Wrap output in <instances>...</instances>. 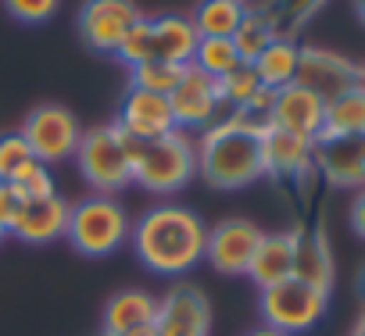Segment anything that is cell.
I'll return each mask as SVG.
<instances>
[{
  "label": "cell",
  "instance_id": "9",
  "mask_svg": "<svg viewBox=\"0 0 365 336\" xmlns=\"http://www.w3.org/2000/svg\"><path fill=\"white\" fill-rule=\"evenodd\" d=\"M140 8L133 0H83L79 8V36L97 54H118L125 33L140 22Z\"/></svg>",
  "mask_w": 365,
  "mask_h": 336
},
{
  "label": "cell",
  "instance_id": "21",
  "mask_svg": "<svg viewBox=\"0 0 365 336\" xmlns=\"http://www.w3.org/2000/svg\"><path fill=\"white\" fill-rule=\"evenodd\" d=\"M154 29V58L158 61H172V65H190L194 51H197V29L187 15H161L150 19Z\"/></svg>",
  "mask_w": 365,
  "mask_h": 336
},
{
  "label": "cell",
  "instance_id": "14",
  "mask_svg": "<svg viewBox=\"0 0 365 336\" xmlns=\"http://www.w3.org/2000/svg\"><path fill=\"white\" fill-rule=\"evenodd\" d=\"M315 172L329 187L365 190V136H319L315 140Z\"/></svg>",
  "mask_w": 365,
  "mask_h": 336
},
{
  "label": "cell",
  "instance_id": "42",
  "mask_svg": "<svg viewBox=\"0 0 365 336\" xmlns=\"http://www.w3.org/2000/svg\"><path fill=\"white\" fill-rule=\"evenodd\" d=\"M244 4H247V0H244Z\"/></svg>",
  "mask_w": 365,
  "mask_h": 336
},
{
  "label": "cell",
  "instance_id": "39",
  "mask_svg": "<svg viewBox=\"0 0 365 336\" xmlns=\"http://www.w3.org/2000/svg\"><path fill=\"white\" fill-rule=\"evenodd\" d=\"M354 336H365V308H361V315H358V322H354Z\"/></svg>",
  "mask_w": 365,
  "mask_h": 336
},
{
  "label": "cell",
  "instance_id": "38",
  "mask_svg": "<svg viewBox=\"0 0 365 336\" xmlns=\"http://www.w3.org/2000/svg\"><path fill=\"white\" fill-rule=\"evenodd\" d=\"M351 4H354V15H358V22L365 26V0H351Z\"/></svg>",
  "mask_w": 365,
  "mask_h": 336
},
{
  "label": "cell",
  "instance_id": "40",
  "mask_svg": "<svg viewBox=\"0 0 365 336\" xmlns=\"http://www.w3.org/2000/svg\"><path fill=\"white\" fill-rule=\"evenodd\" d=\"M4 236H8V229H4V226H0V240H4Z\"/></svg>",
  "mask_w": 365,
  "mask_h": 336
},
{
  "label": "cell",
  "instance_id": "12",
  "mask_svg": "<svg viewBox=\"0 0 365 336\" xmlns=\"http://www.w3.org/2000/svg\"><path fill=\"white\" fill-rule=\"evenodd\" d=\"M168 107H172V118H175V129H208L219 122V111H222V100H219V90H215V79L205 75L201 68L187 65L179 86L168 93Z\"/></svg>",
  "mask_w": 365,
  "mask_h": 336
},
{
  "label": "cell",
  "instance_id": "23",
  "mask_svg": "<svg viewBox=\"0 0 365 336\" xmlns=\"http://www.w3.org/2000/svg\"><path fill=\"white\" fill-rule=\"evenodd\" d=\"M247 15L244 0H201L197 11L190 15L197 36H219V40H233V33L240 29Z\"/></svg>",
  "mask_w": 365,
  "mask_h": 336
},
{
  "label": "cell",
  "instance_id": "29",
  "mask_svg": "<svg viewBox=\"0 0 365 336\" xmlns=\"http://www.w3.org/2000/svg\"><path fill=\"white\" fill-rule=\"evenodd\" d=\"M115 58L125 61L129 68H136V65H143V61L154 58V29H150V19H140V22L125 33V40H122V47H118Z\"/></svg>",
  "mask_w": 365,
  "mask_h": 336
},
{
  "label": "cell",
  "instance_id": "18",
  "mask_svg": "<svg viewBox=\"0 0 365 336\" xmlns=\"http://www.w3.org/2000/svg\"><path fill=\"white\" fill-rule=\"evenodd\" d=\"M294 243H297V229L290 233H265L255 258H251V268H247V279L258 286V290H269L283 279L294 275Z\"/></svg>",
  "mask_w": 365,
  "mask_h": 336
},
{
  "label": "cell",
  "instance_id": "26",
  "mask_svg": "<svg viewBox=\"0 0 365 336\" xmlns=\"http://www.w3.org/2000/svg\"><path fill=\"white\" fill-rule=\"evenodd\" d=\"M194 68H201L212 79H222L226 72H233L240 65V54L233 47V40H219V36H201L197 51H194Z\"/></svg>",
  "mask_w": 365,
  "mask_h": 336
},
{
  "label": "cell",
  "instance_id": "10",
  "mask_svg": "<svg viewBox=\"0 0 365 336\" xmlns=\"http://www.w3.org/2000/svg\"><path fill=\"white\" fill-rule=\"evenodd\" d=\"M297 86L312 90L322 104L344 97L347 90L361 86V68L354 61H347L336 51L326 47H301V61H297Z\"/></svg>",
  "mask_w": 365,
  "mask_h": 336
},
{
  "label": "cell",
  "instance_id": "17",
  "mask_svg": "<svg viewBox=\"0 0 365 336\" xmlns=\"http://www.w3.org/2000/svg\"><path fill=\"white\" fill-rule=\"evenodd\" d=\"M68 211H72V204L58 194L26 201L8 236H15L22 243H33V247H47V243H54L68 233Z\"/></svg>",
  "mask_w": 365,
  "mask_h": 336
},
{
  "label": "cell",
  "instance_id": "37",
  "mask_svg": "<svg viewBox=\"0 0 365 336\" xmlns=\"http://www.w3.org/2000/svg\"><path fill=\"white\" fill-rule=\"evenodd\" d=\"M122 336H158V329H154V325H140V329H129V332H122Z\"/></svg>",
  "mask_w": 365,
  "mask_h": 336
},
{
  "label": "cell",
  "instance_id": "19",
  "mask_svg": "<svg viewBox=\"0 0 365 336\" xmlns=\"http://www.w3.org/2000/svg\"><path fill=\"white\" fill-rule=\"evenodd\" d=\"M154 315H158V297L147 293V290H118L111 293V300L104 304V318H101V336H122L129 329H140V325H154Z\"/></svg>",
  "mask_w": 365,
  "mask_h": 336
},
{
  "label": "cell",
  "instance_id": "7",
  "mask_svg": "<svg viewBox=\"0 0 365 336\" xmlns=\"http://www.w3.org/2000/svg\"><path fill=\"white\" fill-rule=\"evenodd\" d=\"M19 132L29 143L33 157L43 161L47 168L76 157L79 140H83V125H79V118L65 104H36L26 115V122H22Z\"/></svg>",
  "mask_w": 365,
  "mask_h": 336
},
{
  "label": "cell",
  "instance_id": "35",
  "mask_svg": "<svg viewBox=\"0 0 365 336\" xmlns=\"http://www.w3.org/2000/svg\"><path fill=\"white\" fill-rule=\"evenodd\" d=\"M351 229L365 240V190H358L351 201Z\"/></svg>",
  "mask_w": 365,
  "mask_h": 336
},
{
  "label": "cell",
  "instance_id": "34",
  "mask_svg": "<svg viewBox=\"0 0 365 336\" xmlns=\"http://www.w3.org/2000/svg\"><path fill=\"white\" fill-rule=\"evenodd\" d=\"M22 204H26V197H22L11 183H0V226H4L8 233H11V226H15Z\"/></svg>",
  "mask_w": 365,
  "mask_h": 336
},
{
  "label": "cell",
  "instance_id": "8",
  "mask_svg": "<svg viewBox=\"0 0 365 336\" xmlns=\"http://www.w3.org/2000/svg\"><path fill=\"white\" fill-rule=\"evenodd\" d=\"M158 336H208L212 332V304L208 293L187 279L172 283L158 297V315H154Z\"/></svg>",
  "mask_w": 365,
  "mask_h": 336
},
{
  "label": "cell",
  "instance_id": "3",
  "mask_svg": "<svg viewBox=\"0 0 365 336\" xmlns=\"http://www.w3.org/2000/svg\"><path fill=\"white\" fill-rule=\"evenodd\" d=\"M197 176V150L190 132L172 129L158 140H143L136 143V157H133V183L143 187L147 194L158 197H172L182 187H190Z\"/></svg>",
  "mask_w": 365,
  "mask_h": 336
},
{
  "label": "cell",
  "instance_id": "25",
  "mask_svg": "<svg viewBox=\"0 0 365 336\" xmlns=\"http://www.w3.org/2000/svg\"><path fill=\"white\" fill-rule=\"evenodd\" d=\"M322 136H365V86H354L326 104Z\"/></svg>",
  "mask_w": 365,
  "mask_h": 336
},
{
  "label": "cell",
  "instance_id": "31",
  "mask_svg": "<svg viewBox=\"0 0 365 336\" xmlns=\"http://www.w3.org/2000/svg\"><path fill=\"white\" fill-rule=\"evenodd\" d=\"M26 161H33V150H29V143L22 140L19 129L0 136V183H11Z\"/></svg>",
  "mask_w": 365,
  "mask_h": 336
},
{
  "label": "cell",
  "instance_id": "22",
  "mask_svg": "<svg viewBox=\"0 0 365 336\" xmlns=\"http://www.w3.org/2000/svg\"><path fill=\"white\" fill-rule=\"evenodd\" d=\"M297 61H301V43H297L294 36H276V40L251 61V68H255L258 83L276 93V90H283V86H290V83L297 79Z\"/></svg>",
  "mask_w": 365,
  "mask_h": 336
},
{
  "label": "cell",
  "instance_id": "33",
  "mask_svg": "<svg viewBox=\"0 0 365 336\" xmlns=\"http://www.w3.org/2000/svg\"><path fill=\"white\" fill-rule=\"evenodd\" d=\"M61 0H4V8L15 22H26V26H40L47 22L54 11H58Z\"/></svg>",
  "mask_w": 365,
  "mask_h": 336
},
{
  "label": "cell",
  "instance_id": "6",
  "mask_svg": "<svg viewBox=\"0 0 365 336\" xmlns=\"http://www.w3.org/2000/svg\"><path fill=\"white\" fill-rule=\"evenodd\" d=\"M329 308V293L301 283V279H283L269 290L258 293V318L262 325L269 329H279L287 336H297V332H308L322 322Z\"/></svg>",
  "mask_w": 365,
  "mask_h": 336
},
{
  "label": "cell",
  "instance_id": "32",
  "mask_svg": "<svg viewBox=\"0 0 365 336\" xmlns=\"http://www.w3.org/2000/svg\"><path fill=\"white\" fill-rule=\"evenodd\" d=\"M326 4V0H276V22H279V33L290 36L294 29H301L319 8Z\"/></svg>",
  "mask_w": 365,
  "mask_h": 336
},
{
  "label": "cell",
  "instance_id": "24",
  "mask_svg": "<svg viewBox=\"0 0 365 336\" xmlns=\"http://www.w3.org/2000/svg\"><path fill=\"white\" fill-rule=\"evenodd\" d=\"M276 36H283L279 33V22H276V15L272 11H265V8H247V15H244V22H240V29L233 33V47H237V54H240V61L244 65H251Z\"/></svg>",
  "mask_w": 365,
  "mask_h": 336
},
{
  "label": "cell",
  "instance_id": "11",
  "mask_svg": "<svg viewBox=\"0 0 365 336\" xmlns=\"http://www.w3.org/2000/svg\"><path fill=\"white\" fill-rule=\"evenodd\" d=\"M262 229L251 219H222L208 226V243H205V261L219 275H247L251 258L262 243Z\"/></svg>",
  "mask_w": 365,
  "mask_h": 336
},
{
  "label": "cell",
  "instance_id": "28",
  "mask_svg": "<svg viewBox=\"0 0 365 336\" xmlns=\"http://www.w3.org/2000/svg\"><path fill=\"white\" fill-rule=\"evenodd\" d=\"M182 72H187V65H172V61L150 58V61H143V65L133 68V83L129 86H140V90H150V93H165L168 97L179 86Z\"/></svg>",
  "mask_w": 365,
  "mask_h": 336
},
{
  "label": "cell",
  "instance_id": "4",
  "mask_svg": "<svg viewBox=\"0 0 365 336\" xmlns=\"http://www.w3.org/2000/svg\"><path fill=\"white\" fill-rule=\"evenodd\" d=\"M136 143L140 140L125 136L118 125H97L83 132L76 161H79V176L86 179V187H93V194L115 197L118 190L133 187Z\"/></svg>",
  "mask_w": 365,
  "mask_h": 336
},
{
  "label": "cell",
  "instance_id": "5",
  "mask_svg": "<svg viewBox=\"0 0 365 336\" xmlns=\"http://www.w3.org/2000/svg\"><path fill=\"white\" fill-rule=\"evenodd\" d=\"M129 233H133V219L122 208V201L108 194H90L72 204L65 240L83 258H108L122 243H129Z\"/></svg>",
  "mask_w": 365,
  "mask_h": 336
},
{
  "label": "cell",
  "instance_id": "36",
  "mask_svg": "<svg viewBox=\"0 0 365 336\" xmlns=\"http://www.w3.org/2000/svg\"><path fill=\"white\" fill-rule=\"evenodd\" d=\"M244 336H287V332H279V329H269V325H258V329H251V332H244Z\"/></svg>",
  "mask_w": 365,
  "mask_h": 336
},
{
  "label": "cell",
  "instance_id": "20",
  "mask_svg": "<svg viewBox=\"0 0 365 336\" xmlns=\"http://www.w3.org/2000/svg\"><path fill=\"white\" fill-rule=\"evenodd\" d=\"M294 279L329 293L333 286V251L322 229H297L294 243Z\"/></svg>",
  "mask_w": 365,
  "mask_h": 336
},
{
  "label": "cell",
  "instance_id": "15",
  "mask_svg": "<svg viewBox=\"0 0 365 336\" xmlns=\"http://www.w3.org/2000/svg\"><path fill=\"white\" fill-rule=\"evenodd\" d=\"M322 118H326V104L312 90L290 83V86H283V90L272 93L269 125L287 129V132L304 136V140H319L322 136Z\"/></svg>",
  "mask_w": 365,
  "mask_h": 336
},
{
  "label": "cell",
  "instance_id": "16",
  "mask_svg": "<svg viewBox=\"0 0 365 336\" xmlns=\"http://www.w3.org/2000/svg\"><path fill=\"white\" fill-rule=\"evenodd\" d=\"M262 161H265V176L304 179L308 172H315V140L269 125L262 136Z\"/></svg>",
  "mask_w": 365,
  "mask_h": 336
},
{
  "label": "cell",
  "instance_id": "30",
  "mask_svg": "<svg viewBox=\"0 0 365 336\" xmlns=\"http://www.w3.org/2000/svg\"><path fill=\"white\" fill-rule=\"evenodd\" d=\"M11 187L26 197V201H36V197H51L54 194V176H51V168L43 161H26L19 168V176L11 179Z\"/></svg>",
  "mask_w": 365,
  "mask_h": 336
},
{
  "label": "cell",
  "instance_id": "2",
  "mask_svg": "<svg viewBox=\"0 0 365 336\" xmlns=\"http://www.w3.org/2000/svg\"><path fill=\"white\" fill-rule=\"evenodd\" d=\"M194 150H197V176L212 190H244L265 176L262 136L240 129L230 118L208 125L197 136Z\"/></svg>",
  "mask_w": 365,
  "mask_h": 336
},
{
  "label": "cell",
  "instance_id": "41",
  "mask_svg": "<svg viewBox=\"0 0 365 336\" xmlns=\"http://www.w3.org/2000/svg\"><path fill=\"white\" fill-rule=\"evenodd\" d=\"M361 86H365V68H361Z\"/></svg>",
  "mask_w": 365,
  "mask_h": 336
},
{
  "label": "cell",
  "instance_id": "1",
  "mask_svg": "<svg viewBox=\"0 0 365 336\" xmlns=\"http://www.w3.org/2000/svg\"><path fill=\"white\" fill-rule=\"evenodd\" d=\"M133 251L136 261L168 279H182L187 272L205 261V243H208V226L201 222L197 211L182 208V204H154L133 222Z\"/></svg>",
  "mask_w": 365,
  "mask_h": 336
},
{
  "label": "cell",
  "instance_id": "13",
  "mask_svg": "<svg viewBox=\"0 0 365 336\" xmlns=\"http://www.w3.org/2000/svg\"><path fill=\"white\" fill-rule=\"evenodd\" d=\"M115 125L133 136V140H158L165 132L175 129V118H172V107H168V97L165 93H150V90H140V86H129L122 104H118V118Z\"/></svg>",
  "mask_w": 365,
  "mask_h": 336
},
{
  "label": "cell",
  "instance_id": "27",
  "mask_svg": "<svg viewBox=\"0 0 365 336\" xmlns=\"http://www.w3.org/2000/svg\"><path fill=\"white\" fill-rule=\"evenodd\" d=\"M215 90H219V100H222V107H230V111H240V107H247V104L258 97L262 83H258L255 68L240 61L233 72H226L222 79H215Z\"/></svg>",
  "mask_w": 365,
  "mask_h": 336
}]
</instances>
